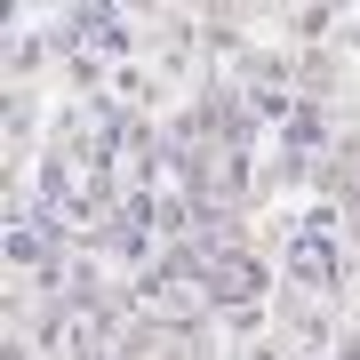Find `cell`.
<instances>
[{
	"mask_svg": "<svg viewBox=\"0 0 360 360\" xmlns=\"http://www.w3.org/2000/svg\"><path fill=\"white\" fill-rule=\"evenodd\" d=\"M288 272H296V281H312V288H328V281H336V248H328V224H304V232L288 240Z\"/></svg>",
	"mask_w": 360,
	"mask_h": 360,
	"instance_id": "cell-1",
	"label": "cell"
}]
</instances>
